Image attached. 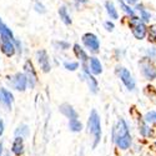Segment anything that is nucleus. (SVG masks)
<instances>
[{"mask_svg": "<svg viewBox=\"0 0 156 156\" xmlns=\"http://www.w3.org/2000/svg\"><path fill=\"white\" fill-rule=\"evenodd\" d=\"M114 139H115L116 145L122 150L129 149L130 144H131V136H130V134H129V129H127V125H126L124 119H120L118 125L115 126Z\"/></svg>", "mask_w": 156, "mask_h": 156, "instance_id": "nucleus-1", "label": "nucleus"}, {"mask_svg": "<svg viewBox=\"0 0 156 156\" xmlns=\"http://www.w3.org/2000/svg\"><path fill=\"white\" fill-rule=\"evenodd\" d=\"M89 131L94 135V147L98 145V142L100 140L101 136V125H100V119L96 114L95 110L91 111V115H90V119H89Z\"/></svg>", "mask_w": 156, "mask_h": 156, "instance_id": "nucleus-2", "label": "nucleus"}, {"mask_svg": "<svg viewBox=\"0 0 156 156\" xmlns=\"http://www.w3.org/2000/svg\"><path fill=\"white\" fill-rule=\"evenodd\" d=\"M130 28H131V31L134 34V36L139 40L144 39L146 36V33H147V29H146V25L145 23H142L140 18H136V16H133L130 19Z\"/></svg>", "mask_w": 156, "mask_h": 156, "instance_id": "nucleus-3", "label": "nucleus"}, {"mask_svg": "<svg viewBox=\"0 0 156 156\" xmlns=\"http://www.w3.org/2000/svg\"><path fill=\"white\" fill-rule=\"evenodd\" d=\"M15 45L19 46L20 44L15 40V39L10 37H0V49L6 55V56H12L15 54Z\"/></svg>", "mask_w": 156, "mask_h": 156, "instance_id": "nucleus-4", "label": "nucleus"}, {"mask_svg": "<svg viewBox=\"0 0 156 156\" xmlns=\"http://www.w3.org/2000/svg\"><path fill=\"white\" fill-rule=\"evenodd\" d=\"M83 43L84 45L90 50V51H94V53H96V51H99V48H100V43H99V39L91 34V33H87L83 36Z\"/></svg>", "mask_w": 156, "mask_h": 156, "instance_id": "nucleus-5", "label": "nucleus"}, {"mask_svg": "<svg viewBox=\"0 0 156 156\" xmlns=\"http://www.w3.org/2000/svg\"><path fill=\"white\" fill-rule=\"evenodd\" d=\"M119 76L121 81L124 83V85L129 89V90H134L135 89V80L133 79V75L130 74V71L125 68H120L119 70Z\"/></svg>", "mask_w": 156, "mask_h": 156, "instance_id": "nucleus-6", "label": "nucleus"}, {"mask_svg": "<svg viewBox=\"0 0 156 156\" xmlns=\"http://www.w3.org/2000/svg\"><path fill=\"white\" fill-rule=\"evenodd\" d=\"M24 69H25V76H27V80L29 81L30 86L34 87V85L36 84L37 81V76H36V73H35V69L33 66V64L30 60H28L24 65Z\"/></svg>", "mask_w": 156, "mask_h": 156, "instance_id": "nucleus-7", "label": "nucleus"}, {"mask_svg": "<svg viewBox=\"0 0 156 156\" xmlns=\"http://www.w3.org/2000/svg\"><path fill=\"white\" fill-rule=\"evenodd\" d=\"M141 68H142V74H144V76L146 77V79L152 80L156 77V69L150 61L144 60L141 62Z\"/></svg>", "mask_w": 156, "mask_h": 156, "instance_id": "nucleus-8", "label": "nucleus"}, {"mask_svg": "<svg viewBox=\"0 0 156 156\" xmlns=\"http://www.w3.org/2000/svg\"><path fill=\"white\" fill-rule=\"evenodd\" d=\"M36 58H37V61H39V65L40 68L43 69L44 73H48L50 71V61H49V58H48V54L45 50H40L36 53Z\"/></svg>", "mask_w": 156, "mask_h": 156, "instance_id": "nucleus-9", "label": "nucleus"}, {"mask_svg": "<svg viewBox=\"0 0 156 156\" xmlns=\"http://www.w3.org/2000/svg\"><path fill=\"white\" fill-rule=\"evenodd\" d=\"M27 84H28V80L24 74H16L14 76V79H12V86H14V89L19 90V91H24L25 87H27Z\"/></svg>", "mask_w": 156, "mask_h": 156, "instance_id": "nucleus-10", "label": "nucleus"}, {"mask_svg": "<svg viewBox=\"0 0 156 156\" xmlns=\"http://www.w3.org/2000/svg\"><path fill=\"white\" fill-rule=\"evenodd\" d=\"M74 51H75L76 56L81 60V62H83V69H84V70L89 69V66H87L89 58H87V55H86L85 51H84V50L80 48V45H79V44H75V45H74Z\"/></svg>", "mask_w": 156, "mask_h": 156, "instance_id": "nucleus-11", "label": "nucleus"}, {"mask_svg": "<svg viewBox=\"0 0 156 156\" xmlns=\"http://www.w3.org/2000/svg\"><path fill=\"white\" fill-rule=\"evenodd\" d=\"M0 102L4 104L5 106L11 108L12 104V95L10 91H8L6 89H0Z\"/></svg>", "mask_w": 156, "mask_h": 156, "instance_id": "nucleus-12", "label": "nucleus"}, {"mask_svg": "<svg viewBox=\"0 0 156 156\" xmlns=\"http://www.w3.org/2000/svg\"><path fill=\"white\" fill-rule=\"evenodd\" d=\"M89 61H90V70H91L93 74L98 75L102 73V65L96 58H90Z\"/></svg>", "mask_w": 156, "mask_h": 156, "instance_id": "nucleus-13", "label": "nucleus"}, {"mask_svg": "<svg viewBox=\"0 0 156 156\" xmlns=\"http://www.w3.org/2000/svg\"><path fill=\"white\" fill-rule=\"evenodd\" d=\"M60 111H61L64 115H66L70 120H73V119H77L76 111L69 105V104H64V105H61V106H60Z\"/></svg>", "mask_w": 156, "mask_h": 156, "instance_id": "nucleus-14", "label": "nucleus"}, {"mask_svg": "<svg viewBox=\"0 0 156 156\" xmlns=\"http://www.w3.org/2000/svg\"><path fill=\"white\" fill-rule=\"evenodd\" d=\"M84 73H85V77H86V80H87V84H89L90 89H91V91L93 93H96L98 91V81L94 79V76L90 74L89 69L84 70Z\"/></svg>", "mask_w": 156, "mask_h": 156, "instance_id": "nucleus-15", "label": "nucleus"}, {"mask_svg": "<svg viewBox=\"0 0 156 156\" xmlns=\"http://www.w3.org/2000/svg\"><path fill=\"white\" fill-rule=\"evenodd\" d=\"M136 9L140 11V19H141V21L142 23H147V21H150V18H151V15H150V12L144 8V5H136Z\"/></svg>", "mask_w": 156, "mask_h": 156, "instance_id": "nucleus-16", "label": "nucleus"}, {"mask_svg": "<svg viewBox=\"0 0 156 156\" xmlns=\"http://www.w3.org/2000/svg\"><path fill=\"white\" fill-rule=\"evenodd\" d=\"M23 149H24V144H23V139L21 137H16L14 140V144H12V152L20 155L23 154Z\"/></svg>", "mask_w": 156, "mask_h": 156, "instance_id": "nucleus-17", "label": "nucleus"}, {"mask_svg": "<svg viewBox=\"0 0 156 156\" xmlns=\"http://www.w3.org/2000/svg\"><path fill=\"white\" fill-rule=\"evenodd\" d=\"M0 37H10V39H14V36H12V33L10 31V29L6 27V25L2 21V19H0Z\"/></svg>", "mask_w": 156, "mask_h": 156, "instance_id": "nucleus-18", "label": "nucleus"}, {"mask_svg": "<svg viewBox=\"0 0 156 156\" xmlns=\"http://www.w3.org/2000/svg\"><path fill=\"white\" fill-rule=\"evenodd\" d=\"M105 6H106V11H108V14L110 16V19H118L119 15H118V11H116L114 4L111 2H106L105 3Z\"/></svg>", "mask_w": 156, "mask_h": 156, "instance_id": "nucleus-19", "label": "nucleus"}, {"mask_svg": "<svg viewBox=\"0 0 156 156\" xmlns=\"http://www.w3.org/2000/svg\"><path fill=\"white\" fill-rule=\"evenodd\" d=\"M59 15H60V19L66 24V25H70L71 24V19H70V15L68 14V10L65 6H61L59 9Z\"/></svg>", "mask_w": 156, "mask_h": 156, "instance_id": "nucleus-20", "label": "nucleus"}, {"mask_svg": "<svg viewBox=\"0 0 156 156\" xmlns=\"http://www.w3.org/2000/svg\"><path fill=\"white\" fill-rule=\"evenodd\" d=\"M69 126H70V130H71V131H80V130L83 129L81 122L77 120V119H73V120H70Z\"/></svg>", "mask_w": 156, "mask_h": 156, "instance_id": "nucleus-21", "label": "nucleus"}, {"mask_svg": "<svg viewBox=\"0 0 156 156\" xmlns=\"http://www.w3.org/2000/svg\"><path fill=\"white\" fill-rule=\"evenodd\" d=\"M119 4H120V6L122 8V10L126 12V14H129V15H131V16H134V10L130 8V5H126L122 0H119Z\"/></svg>", "mask_w": 156, "mask_h": 156, "instance_id": "nucleus-22", "label": "nucleus"}, {"mask_svg": "<svg viewBox=\"0 0 156 156\" xmlns=\"http://www.w3.org/2000/svg\"><path fill=\"white\" fill-rule=\"evenodd\" d=\"M146 122H156V111H150L145 115Z\"/></svg>", "mask_w": 156, "mask_h": 156, "instance_id": "nucleus-23", "label": "nucleus"}, {"mask_svg": "<svg viewBox=\"0 0 156 156\" xmlns=\"http://www.w3.org/2000/svg\"><path fill=\"white\" fill-rule=\"evenodd\" d=\"M64 65L68 70H71V71H74V70H76L77 68H79V64L77 62H65Z\"/></svg>", "mask_w": 156, "mask_h": 156, "instance_id": "nucleus-24", "label": "nucleus"}, {"mask_svg": "<svg viewBox=\"0 0 156 156\" xmlns=\"http://www.w3.org/2000/svg\"><path fill=\"white\" fill-rule=\"evenodd\" d=\"M140 133H141V135L142 136H146V135H149V129H147V126L146 125H144V124H142V125H140Z\"/></svg>", "mask_w": 156, "mask_h": 156, "instance_id": "nucleus-25", "label": "nucleus"}, {"mask_svg": "<svg viewBox=\"0 0 156 156\" xmlns=\"http://www.w3.org/2000/svg\"><path fill=\"white\" fill-rule=\"evenodd\" d=\"M105 28H106L109 31H111V30L114 29V24L110 23V21H106V23H105Z\"/></svg>", "mask_w": 156, "mask_h": 156, "instance_id": "nucleus-26", "label": "nucleus"}, {"mask_svg": "<svg viewBox=\"0 0 156 156\" xmlns=\"http://www.w3.org/2000/svg\"><path fill=\"white\" fill-rule=\"evenodd\" d=\"M125 2L130 5V4H135V3H137V0H125Z\"/></svg>", "mask_w": 156, "mask_h": 156, "instance_id": "nucleus-27", "label": "nucleus"}, {"mask_svg": "<svg viewBox=\"0 0 156 156\" xmlns=\"http://www.w3.org/2000/svg\"><path fill=\"white\" fill-rule=\"evenodd\" d=\"M3 129H4V125H3V121L0 120V135L3 134Z\"/></svg>", "mask_w": 156, "mask_h": 156, "instance_id": "nucleus-28", "label": "nucleus"}, {"mask_svg": "<svg viewBox=\"0 0 156 156\" xmlns=\"http://www.w3.org/2000/svg\"><path fill=\"white\" fill-rule=\"evenodd\" d=\"M2 151H3V145H2V142H0V156H2Z\"/></svg>", "mask_w": 156, "mask_h": 156, "instance_id": "nucleus-29", "label": "nucleus"}, {"mask_svg": "<svg viewBox=\"0 0 156 156\" xmlns=\"http://www.w3.org/2000/svg\"><path fill=\"white\" fill-rule=\"evenodd\" d=\"M76 2H79V3H86L87 0H76Z\"/></svg>", "mask_w": 156, "mask_h": 156, "instance_id": "nucleus-30", "label": "nucleus"}]
</instances>
